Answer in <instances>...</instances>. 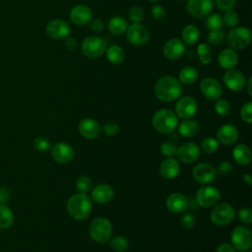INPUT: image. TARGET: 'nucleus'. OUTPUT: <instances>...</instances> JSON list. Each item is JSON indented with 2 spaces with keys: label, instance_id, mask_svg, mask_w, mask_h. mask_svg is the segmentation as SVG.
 Listing matches in <instances>:
<instances>
[{
  "label": "nucleus",
  "instance_id": "dca6fc26",
  "mask_svg": "<svg viewBox=\"0 0 252 252\" xmlns=\"http://www.w3.org/2000/svg\"><path fill=\"white\" fill-rule=\"evenodd\" d=\"M45 32L47 35L53 39H63L69 35L70 27L65 21L55 19L48 22L45 27Z\"/></svg>",
  "mask_w": 252,
  "mask_h": 252
},
{
  "label": "nucleus",
  "instance_id": "c756f323",
  "mask_svg": "<svg viewBox=\"0 0 252 252\" xmlns=\"http://www.w3.org/2000/svg\"><path fill=\"white\" fill-rule=\"evenodd\" d=\"M105 51H106L107 60L114 65H118L122 63L125 58V52L119 45H116V44L110 45L109 47H106Z\"/></svg>",
  "mask_w": 252,
  "mask_h": 252
},
{
  "label": "nucleus",
  "instance_id": "f257e3e1",
  "mask_svg": "<svg viewBox=\"0 0 252 252\" xmlns=\"http://www.w3.org/2000/svg\"><path fill=\"white\" fill-rule=\"evenodd\" d=\"M156 96L164 102H170L178 98L182 93V86L178 79L173 76H163L155 85Z\"/></svg>",
  "mask_w": 252,
  "mask_h": 252
},
{
  "label": "nucleus",
  "instance_id": "412c9836",
  "mask_svg": "<svg viewBox=\"0 0 252 252\" xmlns=\"http://www.w3.org/2000/svg\"><path fill=\"white\" fill-rule=\"evenodd\" d=\"M80 134L89 140H94L98 137L100 133V126L96 120L92 118H84L78 126Z\"/></svg>",
  "mask_w": 252,
  "mask_h": 252
},
{
  "label": "nucleus",
  "instance_id": "ddd939ff",
  "mask_svg": "<svg viewBox=\"0 0 252 252\" xmlns=\"http://www.w3.org/2000/svg\"><path fill=\"white\" fill-rule=\"evenodd\" d=\"M224 86L232 92H239L244 89L246 84L245 76L238 70L228 69L222 78Z\"/></svg>",
  "mask_w": 252,
  "mask_h": 252
},
{
  "label": "nucleus",
  "instance_id": "1a4fd4ad",
  "mask_svg": "<svg viewBox=\"0 0 252 252\" xmlns=\"http://www.w3.org/2000/svg\"><path fill=\"white\" fill-rule=\"evenodd\" d=\"M231 242L233 248L239 251L249 250L252 246L251 231L244 226H236L231 232Z\"/></svg>",
  "mask_w": 252,
  "mask_h": 252
},
{
  "label": "nucleus",
  "instance_id": "bb28decb",
  "mask_svg": "<svg viewBox=\"0 0 252 252\" xmlns=\"http://www.w3.org/2000/svg\"><path fill=\"white\" fill-rule=\"evenodd\" d=\"M233 159L240 165H246L251 161V151L250 149L243 144L236 145L232 152Z\"/></svg>",
  "mask_w": 252,
  "mask_h": 252
},
{
  "label": "nucleus",
  "instance_id": "bf43d9fd",
  "mask_svg": "<svg viewBox=\"0 0 252 252\" xmlns=\"http://www.w3.org/2000/svg\"><path fill=\"white\" fill-rule=\"evenodd\" d=\"M243 177H244V180H245V181H246L248 184H251V183H252L251 177H250V175H249L248 173H246V174H245Z\"/></svg>",
  "mask_w": 252,
  "mask_h": 252
},
{
  "label": "nucleus",
  "instance_id": "680f3d73",
  "mask_svg": "<svg viewBox=\"0 0 252 252\" xmlns=\"http://www.w3.org/2000/svg\"><path fill=\"white\" fill-rule=\"evenodd\" d=\"M178 1H188V0H178Z\"/></svg>",
  "mask_w": 252,
  "mask_h": 252
},
{
  "label": "nucleus",
  "instance_id": "aec40b11",
  "mask_svg": "<svg viewBox=\"0 0 252 252\" xmlns=\"http://www.w3.org/2000/svg\"><path fill=\"white\" fill-rule=\"evenodd\" d=\"M92 10L83 4L74 6L70 11L71 21L78 26H85L92 20Z\"/></svg>",
  "mask_w": 252,
  "mask_h": 252
},
{
  "label": "nucleus",
  "instance_id": "39448f33",
  "mask_svg": "<svg viewBox=\"0 0 252 252\" xmlns=\"http://www.w3.org/2000/svg\"><path fill=\"white\" fill-rule=\"evenodd\" d=\"M226 42L233 49L246 48L251 42V32L246 27H235L226 34Z\"/></svg>",
  "mask_w": 252,
  "mask_h": 252
},
{
  "label": "nucleus",
  "instance_id": "f03ea898",
  "mask_svg": "<svg viewBox=\"0 0 252 252\" xmlns=\"http://www.w3.org/2000/svg\"><path fill=\"white\" fill-rule=\"evenodd\" d=\"M92 210V201L85 193H77L71 196L67 202V211L71 218L83 220L89 217Z\"/></svg>",
  "mask_w": 252,
  "mask_h": 252
},
{
  "label": "nucleus",
  "instance_id": "de8ad7c7",
  "mask_svg": "<svg viewBox=\"0 0 252 252\" xmlns=\"http://www.w3.org/2000/svg\"><path fill=\"white\" fill-rule=\"evenodd\" d=\"M102 133L108 137L115 136L119 132V126L115 123L107 122L102 126Z\"/></svg>",
  "mask_w": 252,
  "mask_h": 252
},
{
  "label": "nucleus",
  "instance_id": "49530a36",
  "mask_svg": "<svg viewBox=\"0 0 252 252\" xmlns=\"http://www.w3.org/2000/svg\"><path fill=\"white\" fill-rule=\"evenodd\" d=\"M238 219L241 222L250 224L252 221V211L250 208H242L238 212Z\"/></svg>",
  "mask_w": 252,
  "mask_h": 252
},
{
  "label": "nucleus",
  "instance_id": "4468645a",
  "mask_svg": "<svg viewBox=\"0 0 252 252\" xmlns=\"http://www.w3.org/2000/svg\"><path fill=\"white\" fill-rule=\"evenodd\" d=\"M214 0H188L187 11L194 18H204L212 12Z\"/></svg>",
  "mask_w": 252,
  "mask_h": 252
},
{
  "label": "nucleus",
  "instance_id": "4be33fe9",
  "mask_svg": "<svg viewBox=\"0 0 252 252\" xmlns=\"http://www.w3.org/2000/svg\"><path fill=\"white\" fill-rule=\"evenodd\" d=\"M217 138L218 141L222 145H231L238 139V129L233 124H223L219 128Z\"/></svg>",
  "mask_w": 252,
  "mask_h": 252
},
{
  "label": "nucleus",
  "instance_id": "0eeeda50",
  "mask_svg": "<svg viewBox=\"0 0 252 252\" xmlns=\"http://www.w3.org/2000/svg\"><path fill=\"white\" fill-rule=\"evenodd\" d=\"M235 211L229 204L222 203L216 206L210 215L211 221L219 226H224L231 222L234 219Z\"/></svg>",
  "mask_w": 252,
  "mask_h": 252
},
{
  "label": "nucleus",
  "instance_id": "c03bdc74",
  "mask_svg": "<svg viewBox=\"0 0 252 252\" xmlns=\"http://www.w3.org/2000/svg\"><path fill=\"white\" fill-rule=\"evenodd\" d=\"M176 152L177 148L172 142H165L160 146V153L165 158H172L173 156H176Z\"/></svg>",
  "mask_w": 252,
  "mask_h": 252
},
{
  "label": "nucleus",
  "instance_id": "ea45409f",
  "mask_svg": "<svg viewBox=\"0 0 252 252\" xmlns=\"http://www.w3.org/2000/svg\"><path fill=\"white\" fill-rule=\"evenodd\" d=\"M224 39V33L221 30L210 31L208 34V42L212 45H219Z\"/></svg>",
  "mask_w": 252,
  "mask_h": 252
},
{
  "label": "nucleus",
  "instance_id": "8fccbe9b",
  "mask_svg": "<svg viewBox=\"0 0 252 252\" xmlns=\"http://www.w3.org/2000/svg\"><path fill=\"white\" fill-rule=\"evenodd\" d=\"M235 2L236 0H216V4L218 8L222 12L232 10V8L235 5Z\"/></svg>",
  "mask_w": 252,
  "mask_h": 252
},
{
  "label": "nucleus",
  "instance_id": "13d9d810",
  "mask_svg": "<svg viewBox=\"0 0 252 252\" xmlns=\"http://www.w3.org/2000/svg\"><path fill=\"white\" fill-rule=\"evenodd\" d=\"M251 81H252V78L249 77L248 81H247L246 84H245V86H247V93H248V94H249L250 96L252 95V92H251Z\"/></svg>",
  "mask_w": 252,
  "mask_h": 252
},
{
  "label": "nucleus",
  "instance_id": "6e6d98bb",
  "mask_svg": "<svg viewBox=\"0 0 252 252\" xmlns=\"http://www.w3.org/2000/svg\"><path fill=\"white\" fill-rule=\"evenodd\" d=\"M10 197L9 190L6 187H0V204H5Z\"/></svg>",
  "mask_w": 252,
  "mask_h": 252
},
{
  "label": "nucleus",
  "instance_id": "58836bf2",
  "mask_svg": "<svg viewBox=\"0 0 252 252\" xmlns=\"http://www.w3.org/2000/svg\"><path fill=\"white\" fill-rule=\"evenodd\" d=\"M76 188L80 193H87L92 188V180L88 176H81L77 179L76 182Z\"/></svg>",
  "mask_w": 252,
  "mask_h": 252
},
{
  "label": "nucleus",
  "instance_id": "4c0bfd02",
  "mask_svg": "<svg viewBox=\"0 0 252 252\" xmlns=\"http://www.w3.org/2000/svg\"><path fill=\"white\" fill-rule=\"evenodd\" d=\"M110 246L116 252H124L128 247V241L123 236H116L110 240Z\"/></svg>",
  "mask_w": 252,
  "mask_h": 252
},
{
  "label": "nucleus",
  "instance_id": "5fc2aeb1",
  "mask_svg": "<svg viewBox=\"0 0 252 252\" xmlns=\"http://www.w3.org/2000/svg\"><path fill=\"white\" fill-rule=\"evenodd\" d=\"M64 45L66 47L67 50L69 51H74L77 49L78 47V41L75 37L73 36H67L66 39H65V42H64Z\"/></svg>",
  "mask_w": 252,
  "mask_h": 252
},
{
  "label": "nucleus",
  "instance_id": "79ce46f5",
  "mask_svg": "<svg viewBox=\"0 0 252 252\" xmlns=\"http://www.w3.org/2000/svg\"><path fill=\"white\" fill-rule=\"evenodd\" d=\"M215 109L219 115L225 116L230 111V104L227 100L219 98V99H217V101L215 103Z\"/></svg>",
  "mask_w": 252,
  "mask_h": 252
},
{
  "label": "nucleus",
  "instance_id": "864d4df0",
  "mask_svg": "<svg viewBox=\"0 0 252 252\" xmlns=\"http://www.w3.org/2000/svg\"><path fill=\"white\" fill-rule=\"evenodd\" d=\"M90 29L94 32H100L103 29V22L97 18L90 21Z\"/></svg>",
  "mask_w": 252,
  "mask_h": 252
},
{
  "label": "nucleus",
  "instance_id": "052dcab7",
  "mask_svg": "<svg viewBox=\"0 0 252 252\" xmlns=\"http://www.w3.org/2000/svg\"><path fill=\"white\" fill-rule=\"evenodd\" d=\"M150 2H158V1H159V0H149Z\"/></svg>",
  "mask_w": 252,
  "mask_h": 252
},
{
  "label": "nucleus",
  "instance_id": "2eb2a0df",
  "mask_svg": "<svg viewBox=\"0 0 252 252\" xmlns=\"http://www.w3.org/2000/svg\"><path fill=\"white\" fill-rule=\"evenodd\" d=\"M175 111L180 118L190 119L197 112V102L192 96H182L175 104Z\"/></svg>",
  "mask_w": 252,
  "mask_h": 252
},
{
  "label": "nucleus",
  "instance_id": "f704fd0d",
  "mask_svg": "<svg viewBox=\"0 0 252 252\" xmlns=\"http://www.w3.org/2000/svg\"><path fill=\"white\" fill-rule=\"evenodd\" d=\"M206 28L209 31H216V30H220L223 26L222 22V17L219 14H211L207 17L206 19Z\"/></svg>",
  "mask_w": 252,
  "mask_h": 252
},
{
  "label": "nucleus",
  "instance_id": "7ed1b4c3",
  "mask_svg": "<svg viewBox=\"0 0 252 252\" xmlns=\"http://www.w3.org/2000/svg\"><path fill=\"white\" fill-rule=\"evenodd\" d=\"M153 127L159 133L169 134L175 130L178 125V117L176 113L168 108L158 110L152 119Z\"/></svg>",
  "mask_w": 252,
  "mask_h": 252
},
{
  "label": "nucleus",
  "instance_id": "5701e85b",
  "mask_svg": "<svg viewBox=\"0 0 252 252\" xmlns=\"http://www.w3.org/2000/svg\"><path fill=\"white\" fill-rule=\"evenodd\" d=\"M166 207L167 209L174 214H179L184 212L188 206H189V201L187 197L181 193L175 192L170 194L167 199H166Z\"/></svg>",
  "mask_w": 252,
  "mask_h": 252
},
{
  "label": "nucleus",
  "instance_id": "7c9ffc66",
  "mask_svg": "<svg viewBox=\"0 0 252 252\" xmlns=\"http://www.w3.org/2000/svg\"><path fill=\"white\" fill-rule=\"evenodd\" d=\"M179 134L184 138H191L199 131V124L191 119H185L178 127Z\"/></svg>",
  "mask_w": 252,
  "mask_h": 252
},
{
  "label": "nucleus",
  "instance_id": "c85d7f7f",
  "mask_svg": "<svg viewBox=\"0 0 252 252\" xmlns=\"http://www.w3.org/2000/svg\"><path fill=\"white\" fill-rule=\"evenodd\" d=\"M199 77L198 70L193 66H186L182 68L178 74V80L184 85L194 84Z\"/></svg>",
  "mask_w": 252,
  "mask_h": 252
},
{
  "label": "nucleus",
  "instance_id": "3c124183",
  "mask_svg": "<svg viewBox=\"0 0 252 252\" xmlns=\"http://www.w3.org/2000/svg\"><path fill=\"white\" fill-rule=\"evenodd\" d=\"M216 170H217V172L219 174H220L222 176H226V175H228L232 171V165H231L230 162L223 160L220 163H219V165H218Z\"/></svg>",
  "mask_w": 252,
  "mask_h": 252
},
{
  "label": "nucleus",
  "instance_id": "37998d69",
  "mask_svg": "<svg viewBox=\"0 0 252 252\" xmlns=\"http://www.w3.org/2000/svg\"><path fill=\"white\" fill-rule=\"evenodd\" d=\"M32 146L39 152H46L51 148L50 142L45 137H36L32 141Z\"/></svg>",
  "mask_w": 252,
  "mask_h": 252
},
{
  "label": "nucleus",
  "instance_id": "a19ab883",
  "mask_svg": "<svg viewBox=\"0 0 252 252\" xmlns=\"http://www.w3.org/2000/svg\"><path fill=\"white\" fill-rule=\"evenodd\" d=\"M144 11L139 6H133L128 12V18L132 23H139L144 19Z\"/></svg>",
  "mask_w": 252,
  "mask_h": 252
},
{
  "label": "nucleus",
  "instance_id": "9d476101",
  "mask_svg": "<svg viewBox=\"0 0 252 252\" xmlns=\"http://www.w3.org/2000/svg\"><path fill=\"white\" fill-rule=\"evenodd\" d=\"M192 174L197 182L201 184H209L216 180L217 170L210 163L200 162L194 166Z\"/></svg>",
  "mask_w": 252,
  "mask_h": 252
},
{
  "label": "nucleus",
  "instance_id": "cd10ccee",
  "mask_svg": "<svg viewBox=\"0 0 252 252\" xmlns=\"http://www.w3.org/2000/svg\"><path fill=\"white\" fill-rule=\"evenodd\" d=\"M127 27H128V24H127L126 20L121 16L112 17L109 20L108 25H107L109 32L114 35H119V34L124 33L127 30Z\"/></svg>",
  "mask_w": 252,
  "mask_h": 252
},
{
  "label": "nucleus",
  "instance_id": "f3484780",
  "mask_svg": "<svg viewBox=\"0 0 252 252\" xmlns=\"http://www.w3.org/2000/svg\"><path fill=\"white\" fill-rule=\"evenodd\" d=\"M176 156L183 163H193L199 158L200 149L195 143H184L177 149Z\"/></svg>",
  "mask_w": 252,
  "mask_h": 252
},
{
  "label": "nucleus",
  "instance_id": "20e7f679",
  "mask_svg": "<svg viewBox=\"0 0 252 252\" xmlns=\"http://www.w3.org/2000/svg\"><path fill=\"white\" fill-rule=\"evenodd\" d=\"M89 232L92 239L95 242L105 243L109 240L112 234V225L107 219L98 217L92 220Z\"/></svg>",
  "mask_w": 252,
  "mask_h": 252
},
{
  "label": "nucleus",
  "instance_id": "09e8293b",
  "mask_svg": "<svg viewBox=\"0 0 252 252\" xmlns=\"http://www.w3.org/2000/svg\"><path fill=\"white\" fill-rule=\"evenodd\" d=\"M180 223L186 229L192 228L195 224V217L191 213L184 214L180 219Z\"/></svg>",
  "mask_w": 252,
  "mask_h": 252
},
{
  "label": "nucleus",
  "instance_id": "c9c22d12",
  "mask_svg": "<svg viewBox=\"0 0 252 252\" xmlns=\"http://www.w3.org/2000/svg\"><path fill=\"white\" fill-rule=\"evenodd\" d=\"M201 148L206 154L211 155L217 152V150L219 149V142L212 137H207L202 141Z\"/></svg>",
  "mask_w": 252,
  "mask_h": 252
},
{
  "label": "nucleus",
  "instance_id": "4d7b16f0",
  "mask_svg": "<svg viewBox=\"0 0 252 252\" xmlns=\"http://www.w3.org/2000/svg\"><path fill=\"white\" fill-rule=\"evenodd\" d=\"M217 252H235V250L228 243H221L220 245H219Z\"/></svg>",
  "mask_w": 252,
  "mask_h": 252
},
{
  "label": "nucleus",
  "instance_id": "a878e982",
  "mask_svg": "<svg viewBox=\"0 0 252 252\" xmlns=\"http://www.w3.org/2000/svg\"><path fill=\"white\" fill-rule=\"evenodd\" d=\"M113 197V190L107 184H98L92 190V198L98 204L108 203Z\"/></svg>",
  "mask_w": 252,
  "mask_h": 252
},
{
  "label": "nucleus",
  "instance_id": "473e14b6",
  "mask_svg": "<svg viewBox=\"0 0 252 252\" xmlns=\"http://www.w3.org/2000/svg\"><path fill=\"white\" fill-rule=\"evenodd\" d=\"M14 215L11 209L5 204H0V228L5 229L12 225Z\"/></svg>",
  "mask_w": 252,
  "mask_h": 252
},
{
  "label": "nucleus",
  "instance_id": "393cba45",
  "mask_svg": "<svg viewBox=\"0 0 252 252\" xmlns=\"http://www.w3.org/2000/svg\"><path fill=\"white\" fill-rule=\"evenodd\" d=\"M238 62V55L235 50L232 48H224L222 49L218 56L219 65L225 69H232Z\"/></svg>",
  "mask_w": 252,
  "mask_h": 252
},
{
  "label": "nucleus",
  "instance_id": "6ab92c4d",
  "mask_svg": "<svg viewBox=\"0 0 252 252\" xmlns=\"http://www.w3.org/2000/svg\"><path fill=\"white\" fill-rule=\"evenodd\" d=\"M185 52V44L182 40L178 38H170L168 39L163 47L162 53L165 58L169 60H176L180 58Z\"/></svg>",
  "mask_w": 252,
  "mask_h": 252
},
{
  "label": "nucleus",
  "instance_id": "a211bd4d",
  "mask_svg": "<svg viewBox=\"0 0 252 252\" xmlns=\"http://www.w3.org/2000/svg\"><path fill=\"white\" fill-rule=\"evenodd\" d=\"M51 157L58 163H69L74 158V150L66 143H57L51 148Z\"/></svg>",
  "mask_w": 252,
  "mask_h": 252
},
{
  "label": "nucleus",
  "instance_id": "2f4dec72",
  "mask_svg": "<svg viewBox=\"0 0 252 252\" xmlns=\"http://www.w3.org/2000/svg\"><path fill=\"white\" fill-rule=\"evenodd\" d=\"M182 40L188 45H192L197 42L199 38V31L194 25H187L182 31Z\"/></svg>",
  "mask_w": 252,
  "mask_h": 252
},
{
  "label": "nucleus",
  "instance_id": "6e6552de",
  "mask_svg": "<svg viewBox=\"0 0 252 252\" xmlns=\"http://www.w3.org/2000/svg\"><path fill=\"white\" fill-rule=\"evenodd\" d=\"M126 36L131 44L135 46H141L149 40L150 32L144 25L133 23L127 27Z\"/></svg>",
  "mask_w": 252,
  "mask_h": 252
},
{
  "label": "nucleus",
  "instance_id": "b1692460",
  "mask_svg": "<svg viewBox=\"0 0 252 252\" xmlns=\"http://www.w3.org/2000/svg\"><path fill=\"white\" fill-rule=\"evenodd\" d=\"M180 171L179 162L173 158H167L163 159L159 165V173L164 179L175 178Z\"/></svg>",
  "mask_w": 252,
  "mask_h": 252
},
{
  "label": "nucleus",
  "instance_id": "603ef678",
  "mask_svg": "<svg viewBox=\"0 0 252 252\" xmlns=\"http://www.w3.org/2000/svg\"><path fill=\"white\" fill-rule=\"evenodd\" d=\"M165 10L160 5H155L152 9V16L155 20H162L165 17Z\"/></svg>",
  "mask_w": 252,
  "mask_h": 252
},
{
  "label": "nucleus",
  "instance_id": "423d86ee",
  "mask_svg": "<svg viewBox=\"0 0 252 252\" xmlns=\"http://www.w3.org/2000/svg\"><path fill=\"white\" fill-rule=\"evenodd\" d=\"M106 41L99 36L91 35L86 37L81 45L83 54L89 58L100 57L106 50Z\"/></svg>",
  "mask_w": 252,
  "mask_h": 252
},
{
  "label": "nucleus",
  "instance_id": "f8f14e48",
  "mask_svg": "<svg viewBox=\"0 0 252 252\" xmlns=\"http://www.w3.org/2000/svg\"><path fill=\"white\" fill-rule=\"evenodd\" d=\"M200 91L205 97L210 100H217L222 94V88L215 78H204L200 83Z\"/></svg>",
  "mask_w": 252,
  "mask_h": 252
},
{
  "label": "nucleus",
  "instance_id": "e433bc0d",
  "mask_svg": "<svg viewBox=\"0 0 252 252\" xmlns=\"http://www.w3.org/2000/svg\"><path fill=\"white\" fill-rule=\"evenodd\" d=\"M222 22L228 28H235L239 22L237 13L232 10L224 12V15L222 17Z\"/></svg>",
  "mask_w": 252,
  "mask_h": 252
},
{
  "label": "nucleus",
  "instance_id": "9b49d317",
  "mask_svg": "<svg viewBox=\"0 0 252 252\" xmlns=\"http://www.w3.org/2000/svg\"><path fill=\"white\" fill-rule=\"evenodd\" d=\"M196 199L200 206L209 208L219 203L220 199V193L217 188L213 186H205L197 191Z\"/></svg>",
  "mask_w": 252,
  "mask_h": 252
},
{
  "label": "nucleus",
  "instance_id": "a18cd8bd",
  "mask_svg": "<svg viewBox=\"0 0 252 252\" xmlns=\"http://www.w3.org/2000/svg\"><path fill=\"white\" fill-rule=\"evenodd\" d=\"M240 116L241 119L250 124L252 122V102L248 101L246 102L240 109Z\"/></svg>",
  "mask_w": 252,
  "mask_h": 252
},
{
  "label": "nucleus",
  "instance_id": "72a5a7b5",
  "mask_svg": "<svg viewBox=\"0 0 252 252\" xmlns=\"http://www.w3.org/2000/svg\"><path fill=\"white\" fill-rule=\"evenodd\" d=\"M197 54L200 62L204 65L211 63L213 59V51L207 43H201L197 47Z\"/></svg>",
  "mask_w": 252,
  "mask_h": 252
}]
</instances>
